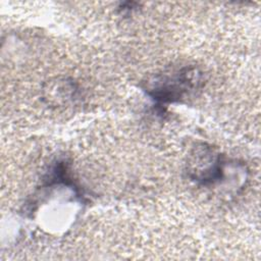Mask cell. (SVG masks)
I'll return each instance as SVG.
<instances>
[{
  "mask_svg": "<svg viewBox=\"0 0 261 261\" xmlns=\"http://www.w3.org/2000/svg\"><path fill=\"white\" fill-rule=\"evenodd\" d=\"M201 76L198 68L186 66L156 76L147 89V93L159 104L176 102L200 88Z\"/></svg>",
  "mask_w": 261,
  "mask_h": 261,
  "instance_id": "cell-1",
  "label": "cell"
}]
</instances>
